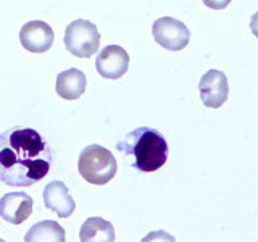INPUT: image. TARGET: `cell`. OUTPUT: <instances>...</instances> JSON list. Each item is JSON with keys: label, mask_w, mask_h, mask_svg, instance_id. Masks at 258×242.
Wrapping results in <instances>:
<instances>
[{"label": "cell", "mask_w": 258, "mask_h": 242, "mask_svg": "<svg viewBox=\"0 0 258 242\" xmlns=\"http://www.w3.org/2000/svg\"><path fill=\"white\" fill-rule=\"evenodd\" d=\"M152 36L155 42L166 50L179 52L187 47L190 40V31L182 21L171 18V16H163L153 23Z\"/></svg>", "instance_id": "5"}, {"label": "cell", "mask_w": 258, "mask_h": 242, "mask_svg": "<svg viewBox=\"0 0 258 242\" xmlns=\"http://www.w3.org/2000/svg\"><path fill=\"white\" fill-rule=\"evenodd\" d=\"M250 29H252L253 36H255V37H258V12H256V13H253L252 20H250Z\"/></svg>", "instance_id": "15"}, {"label": "cell", "mask_w": 258, "mask_h": 242, "mask_svg": "<svg viewBox=\"0 0 258 242\" xmlns=\"http://www.w3.org/2000/svg\"><path fill=\"white\" fill-rule=\"evenodd\" d=\"M63 42L70 53L78 58H89L99 52V28L89 20H76L67 26Z\"/></svg>", "instance_id": "4"}, {"label": "cell", "mask_w": 258, "mask_h": 242, "mask_svg": "<svg viewBox=\"0 0 258 242\" xmlns=\"http://www.w3.org/2000/svg\"><path fill=\"white\" fill-rule=\"evenodd\" d=\"M86 86L87 79L84 73L78 68H70L56 76L55 91L64 100H78L86 92Z\"/></svg>", "instance_id": "11"}, {"label": "cell", "mask_w": 258, "mask_h": 242, "mask_svg": "<svg viewBox=\"0 0 258 242\" xmlns=\"http://www.w3.org/2000/svg\"><path fill=\"white\" fill-rule=\"evenodd\" d=\"M127 68H129V55L121 45H107L97 55L95 70L105 79L115 81L123 78Z\"/></svg>", "instance_id": "7"}, {"label": "cell", "mask_w": 258, "mask_h": 242, "mask_svg": "<svg viewBox=\"0 0 258 242\" xmlns=\"http://www.w3.org/2000/svg\"><path fill=\"white\" fill-rule=\"evenodd\" d=\"M200 99L208 108H220L229 97L228 78L220 70H208L199 83Z\"/></svg>", "instance_id": "6"}, {"label": "cell", "mask_w": 258, "mask_h": 242, "mask_svg": "<svg viewBox=\"0 0 258 242\" xmlns=\"http://www.w3.org/2000/svg\"><path fill=\"white\" fill-rule=\"evenodd\" d=\"M55 40V32L50 24L34 20L28 21L20 31V42L31 53H45L50 50Z\"/></svg>", "instance_id": "8"}, {"label": "cell", "mask_w": 258, "mask_h": 242, "mask_svg": "<svg viewBox=\"0 0 258 242\" xmlns=\"http://www.w3.org/2000/svg\"><path fill=\"white\" fill-rule=\"evenodd\" d=\"M81 242H113L115 240V229L113 224L99 216L87 218L79 231Z\"/></svg>", "instance_id": "12"}, {"label": "cell", "mask_w": 258, "mask_h": 242, "mask_svg": "<svg viewBox=\"0 0 258 242\" xmlns=\"http://www.w3.org/2000/svg\"><path fill=\"white\" fill-rule=\"evenodd\" d=\"M44 205L60 218H68L76 210L75 199L70 196L67 184L61 181H52L44 188Z\"/></svg>", "instance_id": "10"}, {"label": "cell", "mask_w": 258, "mask_h": 242, "mask_svg": "<svg viewBox=\"0 0 258 242\" xmlns=\"http://www.w3.org/2000/svg\"><path fill=\"white\" fill-rule=\"evenodd\" d=\"M34 200L26 192H8L0 199V216L7 223L21 224L32 213Z\"/></svg>", "instance_id": "9"}, {"label": "cell", "mask_w": 258, "mask_h": 242, "mask_svg": "<svg viewBox=\"0 0 258 242\" xmlns=\"http://www.w3.org/2000/svg\"><path fill=\"white\" fill-rule=\"evenodd\" d=\"M53 152L34 128L15 126L0 134V183L31 188L50 171Z\"/></svg>", "instance_id": "1"}, {"label": "cell", "mask_w": 258, "mask_h": 242, "mask_svg": "<svg viewBox=\"0 0 258 242\" xmlns=\"http://www.w3.org/2000/svg\"><path fill=\"white\" fill-rule=\"evenodd\" d=\"M78 171L89 184H108L118 171L116 158L113 153L99 144L87 145L78 160Z\"/></svg>", "instance_id": "3"}, {"label": "cell", "mask_w": 258, "mask_h": 242, "mask_svg": "<svg viewBox=\"0 0 258 242\" xmlns=\"http://www.w3.org/2000/svg\"><path fill=\"white\" fill-rule=\"evenodd\" d=\"M26 242H64L67 240V232L61 228V226L52 221H40L34 224L32 228L26 232L24 236Z\"/></svg>", "instance_id": "13"}, {"label": "cell", "mask_w": 258, "mask_h": 242, "mask_svg": "<svg viewBox=\"0 0 258 242\" xmlns=\"http://www.w3.org/2000/svg\"><path fill=\"white\" fill-rule=\"evenodd\" d=\"M202 2L212 10H224L226 7H229L232 0H202Z\"/></svg>", "instance_id": "14"}, {"label": "cell", "mask_w": 258, "mask_h": 242, "mask_svg": "<svg viewBox=\"0 0 258 242\" xmlns=\"http://www.w3.org/2000/svg\"><path fill=\"white\" fill-rule=\"evenodd\" d=\"M116 149L124 155L133 157L131 166L141 173H153L166 163L168 142L157 129L141 126L129 133L123 141L118 142Z\"/></svg>", "instance_id": "2"}]
</instances>
